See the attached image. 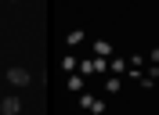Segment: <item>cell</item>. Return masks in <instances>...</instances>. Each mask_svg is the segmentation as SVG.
I'll list each match as a JSON object with an SVG mask.
<instances>
[{
	"label": "cell",
	"mask_w": 159,
	"mask_h": 115,
	"mask_svg": "<svg viewBox=\"0 0 159 115\" xmlns=\"http://www.w3.org/2000/svg\"><path fill=\"white\" fill-rule=\"evenodd\" d=\"M7 79H11L15 86H25V83H29V72H25V68H11V72H7Z\"/></svg>",
	"instance_id": "cell-1"
},
{
	"label": "cell",
	"mask_w": 159,
	"mask_h": 115,
	"mask_svg": "<svg viewBox=\"0 0 159 115\" xmlns=\"http://www.w3.org/2000/svg\"><path fill=\"white\" fill-rule=\"evenodd\" d=\"M0 112H4V115H18L22 112V101H18V97H7V101L0 104Z\"/></svg>",
	"instance_id": "cell-2"
}]
</instances>
